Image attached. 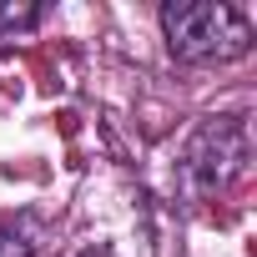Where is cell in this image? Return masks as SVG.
<instances>
[{"label":"cell","mask_w":257,"mask_h":257,"mask_svg":"<svg viewBox=\"0 0 257 257\" xmlns=\"http://www.w3.org/2000/svg\"><path fill=\"white\" fill-rule=\"evenodd\" d=\"M162 36L187 66H227L252 51V21L227 0H167Z\"/></svg>","instance_id":"1"},{"label":"cell","mask_w":257,"mask_h":257,"mask_svg":"<svg viewBox=\"0 0 257 257\" xmlns=\"http://www.w3.org/2000/svg\"><path fill=\"white\" fill-rule=\"evenodd\" d=\"M242 162H247V126L237 116H207L192 132V142H187L182 172H187L197 197H217V192L232 187Z\"/></svg>","instance_id":"2"},{"label":"cell","mask_w":257,"mask_h":257,"mask_svg":"<svg viewBox=\"0 0 257 257\" xmlns=\"http://www.w3.org/2000/svg\"><path fill=\"white\" fill-rule=\"evenodd\" d=\"M36 21H41V6H31V0H16V6H11V0H0V41L31 31Z\"/></svg>","instance_id":"3"},{"label":"cell","mask_w":257,"mask_h":257,"mask_svg":"<svg viewBox=\"0 0 257 257\" xmlns=\"http://www.w3.org/2000/svg\"><path fill=\"white\" fill-rule=\"evenodd\" d=\"M0 257H36V237L21 222H0Z\"/></svg>","instance_id":"4"},{"label":"cell","mask_w":257,"mask_h":257,"mask_svg":"<svg viewBox=\"0 0 257 257\" xmlns=\"http://www.w3.org/2000/svg\"><path fill=\"white\" fill-rule=\"evenodd\" d=\"M81 257H111V252H96V247H91V252H81Z\"/></svg>","instance_id":"5"}]
</instances>
